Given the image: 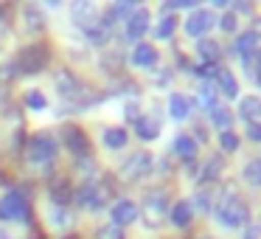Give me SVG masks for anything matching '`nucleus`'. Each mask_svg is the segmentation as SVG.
Instances as JSON below:
<instances>
[{"label":"nucleus","instance_id":"0eeeda50","mask_svg":"<svg viewBox=\"0 0 261 239\" xmlns=\"http://www.w3.org/2000/svg\"><path fill=\"white\" fill-rule=\"evenodd\" d=\"M54 87H57L59 99H65V102H82V82L76 79L70 70H57V76H54Z\"/></svg>","mask_w":261,"mask_h":239},{"label":"nucleus","instance_id":"4468645a","mask_svg":"<svg viewBox=\"0 0 261 239\" xmlns=\"http://www.w3.org/2000/svg\"><path fill=\"white\" fill-rule=\"evenodd\" d=\"M48 225L54 231H70L73 228V214L68 208H62V205H51L48 208Z\"/></svg>","mask_w":261,"mask_h":239},{"label":"nucleus","instance_id":"a19ab883","mask_svg":"<svg viewBox=\"0 0 261 239\" xmlns=\"http://www.w3.org/2000/svg\"><path fill=\"white\" fill-rule=\"evenodd\" d=\"M244 239H258V231H255V228H250L247 236H244Z\"/></svg>","mask_w":261,"mask_h":239},{"label":"nucleus","instance_id":"20e7f679","mask_svg":"<svg viewBox=\"0 0 261 239\" xmlns=\"http://www.w3.org/2000/svg\"><path fill=\"white\" fill-rule=\"evenodd\" d=\"M169 214V194L163 188L158 192H149L143 200V225L146 228H160V222Z\"/></svg>","mask_w":261,"mask_h":239},{"label":"nucleus","instance_id":"2f4dec72","mask_svg":"<svg viewBox=\"0 0 261 239\" xmlns=\"http://www.w3.org/2000/svg\"><path fill=\"white\" fill-rule=\"evenodd\" d=\"M174 26H177V20L171 17V14H166V17L158 23V29H154V34H158L160 40H169V37L174 34Z\"/></svg>","mask_w":261,"mask_h":239},{"label":"nucleus","instance_id":"dca6fc26","mask_svg":"<svg viewBox=\"0 0 261 239\" xmlns=\"http://www.w3.org/2000/svg\"><path fill=\"white\" fill-rule=\"evenodd\" d=\"M132 62H135L138 68H152V65L158 62V48H152L149 42H138V45L132 48Z\"/></svg>","mask_w":261,"mask_h":239},{"label":"nucleus","instance_id":"1a4fd4ad","mask_svg":"<svg viewBox=\"0 0 261 239\" xmlns=\"http://www.w3.org/2000/svg\"><path fill=\"white\" fill-rule=\"evenodd\" d=\"M214 23H216L214 12H208V9H194L186 20V34L188 37H205L214 29Z\"/></svg>","mask_w":261,"mask_h":239},{"label":"nucleus","instance_id":"f8f14e48","mask_svg":"<svg viewBox=\"0 0 261 239\" xmlns=\"http://www.w3.org/2000/svg\"><path fill=\"white\" fill-rule=\"evenodd\" d=\"M70 17H73V23L85 31V29H90V26H96L98 20H101V14H98V9L93 6V3H73Z\"/></svg>","mask_w":261,"mask_h":239},{"label":"nucleus","instance_id":"393cba45","mask_svg":"<svg viewBox=\"0 0 261 239\" xmlns=\"http://www.w3.org/2000/svg\"><path fill=\"white\" fill-rule=\"evenodd\" d=\"M197 54H199V59H202V65H216V62H219V57H222L219 45H216L214 40H199Z\"/></svg>","mask_w":261,"mask_h":239},{"label":"nucleus","instance_id":"bb28decb","mask_svg":"<svg viewBox=\"0 0 261 239\" xmlns=\"http://www.w3.org/2000/svg\"><path fill=\"white\" fill-rule=\"evenodd\" d=\"M222 169H225V160L219 158V155H214V158L205 163V169L199 172V183H211V180H216V177L222 175Z\"/></svg>","mask_w":261,"mask_h":239},{"label":"nucleus","instance_id":"cd10ccee","mask_svg":"<svg viewBox=\"0 0 261 239\" xmlns=\"http://www.w3.org/2000/svg\"><path fill=\"white\" fill-rule=\"evenodd\" d=\"M211 121H214V124L219 127L222 132H225V130H230L233 115H230V110H227V107H219V104H214V107H211Z\"/></svg>","mask_w":261,"mask_h":239},{"label":"nucleus","instance_id":"ea45409f","mask_svg":"<svg viewBox=\"0 0 261 239\" xmlns=\"http://www.w3.org/2000/svg\"><path fill=\"white\" fill-rule=\"evenodd\" d=\"M236 12H247L250 14V3H236Z\"/></svg>","mask_w":261,"mask_h":239},{"label":"nucleus","instance_id":"c85d7f7f","mask_svg":"<svg viewBox=\"0 0 261 239\" xmlns=\"http://www.w3.org/2000/svg\"><path fill=\"white\" fill-rule=\"evenodd\" d=\"M23 102H25V107H29V110H45L48 107L45 93H42V90H25Z\"/></svg>","mask_w":261,"mask_h":239},{"label":"nucleus","instance_id":"c756f323","mask_svg":"<svg viewBox=\"0 0 261 239\" xmlns=\"http://www.w3.org/2000/svg\"><path fill=\"white\" fill-rule=\"evenodd\" d=\"M244 180L250 186H261V160H247V166H244Z\"/></svg>","mask_w":261,"mask_h":239},{"label":"nucleus","instance_id":"e433bc0d","mask_svg":"<svg viewBox=\"0 0 261 239\" xmlns=\"http://www.w3.org/2000/svg\"><path fill=\"white\" fill-rule=\"evenodd\" d=\"M166 9H194V0H171L166 3Z\"/></svg>","mask_w":261,"mask_h":239},{"label":"nucleus","instance_id":"473e14b6","mask_svg":"<svg viewBox=\"0 0 261 239\" xmlns=\"http://www.w3.org/2000/svg\"><path fill=\"white\" fill-rule=\"evenodd\" d=\"M96 239H124V228L107 222V225H101V228L96 231Z\"/></svg>","mask_w":261,"mask_h":239},{"label":"nucleus","instance_id":"72a5a7b5","mask_svg":"<svg viewBox=\"0 0 261 239\" xmlns=\"http://www.w3.org/2000/svg\"><path fill=\"white\" fill-rule=\"evenodd\" d=\"M219 147L225 149V152H236V149H239V135H236V132H230V130H225L219 135Z\"/></svg>","mask_w":261,"mask_h":239},{"label":"nucleus","instance_id":"a211bd4d","mask_svg":"<svg viewBox=\"0 0 261 239\" xmlns=\"http://www.w3.org/2000/svg\"><path fill=\"white\" fill-rule=\"evenodd\" d=\"M239 115H242L247 124H255L261 118V99L258 96H247L239 102Z\"/></svg>","mask_w":261,"mask_h":239},{"label":"nucleus","instance_id":"c9c22d12","mask_svg":"<svg viewBox=\"0 0 261 239\" xmlns=\"http://www.w3.org/2000/svg\"><path fill=\"white\" fill-rule=\"evenodd\" d=\"M214 99H216V93H214V90H211V87H208V85H205V87H202V90H199V104H202V107H208V110H211V107H214V104H216V102H214Z\"/></svg>","mask_w":261,"mask_h":239},{"label":"nucleus","instance_id":"9b49d317","mask_svg":"<svg viewBox=\"0 0 261 239\" xmlns=\"http://www.w3.org/2000/svg\"><path fill=\"white\" fill-rule=\"evenodd\" d=\"M146 31H149V9H135L132 17L126 20L124 37H126V40H132V42H138Z\"/></svg>","mask_w":261,"mask_h":239},{"label":"nucleus","instance_id":"aec40b11","mask_svg":"<svg viewBox=\"0 0 261 239\" xmlns=\"http://www.w3.org/2000/svg\"><path fill=\"white\" fill-rule=\"evenodd\" d=\"M23 23H25V31H29V34H40V31L45 29V17H42V12L37 6L23 9Z\"/></svg>","mask_w":261,"mask_h":239},{"label":"nucleus","instance_id":"2eb2a0df","mask_svg":"<svg viewBox=\"0 0 261 239\" xmlns=\"http://www.w3.org/2000/svg\"><path fill=\"white\" fill-rule=\"evenodd\" d=\"M135 132H138V138H141V141H154V138L160 135V121L152 118V115H138Z\"/></svg>","mask_w":261,"mask_h":239},{"label":"nucleus","instance_id":"7ed1b4c3","mask_svg":"<svg viewBox=\"0 0 261 239\" xmlns=\"http://www.w3.org/2000/svg\"><path fill=\"white\" fill-rule=\"evenodd\" d=\"M73 200L82 205L85 211H98L107 205L110 200V188L107 186H98L96 180H85L79 188L73 192Z\"/></svg>","mask_w":261,"mask_h":239},{"label":"nucleus","instance_id":"a878e982","mask_svg":"<svg viewBox=\"0 0 261 239\" xmlns=\"http://www.w3.org/2000/svg\"><path fill=\"white\" fill-rule=\"evenodd\" d=\"M216 82H219V90L225 93V99H236L239 96V85H236V79H233V74L227 68L216 70Z\"/></svg>","mask_w":261,"mask_h":239},{"label":"nucleus","instance_id":"6e6552de","mask_svg":"<svg viewBox=\"0 0 261 239\" xmlns=\"http://www.w3.org/2000/svg\"><path fill=\"white\" fill-rule=\"evenodd\" d=\"M152 155L149 152H135L129 160H124V166H121V177L124 180H141V177H146L149 172H152Z\"/></svg>","mask_w":261,"mask_h":239},{"label":"nucleus","instance_id":"6ab92c4d","mask_svg":"<svg viewBox=\"0 0 261 239\" xmlns=\"http://www.w3.org/2000/svg\"><path fill=\"white\" fill-rule=\"evenodd\" d=\"M171 222H174L177 228H188L191 225V217H194V208H191V203L188 200H180V203H174L171 205Z\"/></svg>","mask_w":261,"mask_h":239},{"label":"nucleus","instance_id":"79ce46f5","mask_svg":"<svg viewBox=\"0 0 261 239\" xmlns=\"http://www.w3.org/2000/svg\"><path fill=\"white\" fill-rule=\"evenodd\" d=\"M0 239H9V233H6V231H3V228H0Z\"/></svg>","mask_w":261,"mask_h":239},{"label":"nucleus","instance_id":"b1692460","mask_svg":"<svg viewBox=\"0 0 261 239\" xmlns=\"http://www.w3.org/2000/svg\"><path fill=\"white\" fill-rule=\"evenodd\" d=\"M126 141H129V135H126L124 127H107L104 130V147L107 149H124Z\"/></svg>","mask_w":261,"mask_h":239},{"label":"nucleus","instance_id":"7c9ffc66","mask_svg":"<svg viewBox=\"0 0 261 239\" xmlns=\"http://www.w3.org/2000/svg\"><path fill=\"white\" fill-rule=\"evenodd\" d=\"M51 197H54V205H62V208H68L70 203V188L68 183H59V186L51 188Z\"/></svg>","mask_w":261,"mask_h":239},{"label":"nucleus","instance_id":"5701e85b","mask_svg":"<svg viewBox=\"0 0 261 239\" xmlns=\"http://www.w3.org/2000/svg\"><path fill=\"white\" fill-rule=\"evenodd\" d=\"M174 152L180 155L186 163H191V160L197 158V141H194L191 135H177L174 138Z\"/></svg>","mask_w":261,"mask_h":239},{"label":"nucleus","instance_id":"f704fd0d","mask_svg":"<svg viewBox=\"0 0 261 239\" xmlns=\"http://www.w3.org/2000/svg\"><path fill=\"white\" fill-rule=\"evenodd\" d=\"M219 29H222V31H227V34H233V31H236V14H233V12L222 14V20H219Z\"/></svg>","mask_w":261,"mask_h":239},{"label":"nucleus","instance_id":"f257e3e1","mask_svg":"<svg viewBox=\"0 0 261 239\" xmlns=\"http://www.w3.org/2000/svg\"><path fill=\"white\" fill-rule=\"evenodd\" d=\"M216 220L225 228H242V225H247V220H250V208L242 203V197H239L236 192H227L225 197L219 200V205H216Z\"/></svg>","mask_w":261,"mask_h":239},{"label":"nucleus","instance_id":"4c0bfd02","mask_svg":"<svg viewBox=\"0 0 261 239\" xmlns=\"http://www.w3.org/2000/svg\"><path fill=\"white\" fill-rule=\"evenodd\" d=\"M247 138L261 141V124H247Z\"/></svg>","mask_w":261,"mask_h":239},{"label":"nucleus","instance_id":"412c9836","mask_svg":"<svg viewBox=\"0 0 261 239\" xmlns=\"http://www.w3.org/2000/svg\"><path fill=\"white\" fill-rule=\"evenodd\" d=\"M188 113H191V104H188V99L182 96V93H171L169 99V115L174 121H186Z\"/></svg>","mask_w":261,"mask_h":239},{"label":"nucleus","instance_id":"f03ea898","mask_svg":"<svg viewBox=\"0 0 261 239\" xmlns=\"http://www.w3.org/2000/svg\"><path fill=\"white\" fill-rule=\"evenodd\" d=\"M25 160L31 166H51L57 160V141L48 135H34L29 138V147H25Z\"/></svg>","mask_w":261,"mask_h":239},{"label":"nucleus","instance_id":"58836bf2","mask_svg":"<svg viewBox=\"0 0 261 239\" xmlns=\"http://www.w3.org/2000/svg\"><path fill=\"white\" fill-rule=\"evenodd\" d=\"M6 40H9V29H6L3 23H0V51L6 48Z\"/></svg>","mask_w":261,"mask_h":239},{"label":"nucleus","instance_id":"f3484780","mask_svg":"<svg viewBox=\"0 0 261 239\" xmlns=\"http://www.w3.org/2000/svg\"><path fill=\"white\" fill-rule=\"evenodd\" d=\"M258 45H261L258 31H244V34H239V40H236V51L242 54V59H250L255 51H258Z\"/></svg>","mask_w":261,"mask_h":239},{"label":"nucleus","instance_id":"39448f33","mask_svg":"<svg viewBox=\"0 0 261 239\" xmlns=\"http://www.w3.org/2000/svg\"><path fill=\"white\" fill-rule=\"evenodd\" d=\"M0 205L6 211V220H12V222H25L31 214L29 200H25V194L20 192V188H9V192L3 194V200H0Z\"/></svg>","mask_w":261,"mask_h":239},{"label":"nucleus","instance_id":"4be33fe9","mask_svg":"<svg viewBox=\"0 0 261 239\" xmlns=\"http://www.w3.org/2000/svg\"><path fill=\"white\" fill-rule=\"evenodd\" d=\"M110 31H113V29H110V26L104 23V20H98L96 26H90V29H85V37H87V40H90L96 48H104V45L110 42Z\"/></svg>","mask_w":261,"mask_h":239},{"label":"nucleus","instance_id":"ddd939ff","mask_svg":"<svg viewBox=\"0 0 261 239\" xmlns=\"http://www.w3.org/2000/svg\"><path fill=\"white\" fill-rule=\"evenodd\" d=\"M135 220H138V205L132 203V200H118V203L113 205V225L124 228Z\"/></svg>","mask_w":261,"mask_h":239},{"label":"nucleus","instance_id":"423d86ee","mask_svg":"<svg viewBox=\"0 0 261 239\" xmlns=\"http://www.w3.org/2000/svg\"><path fill=\"white\" fill-rule=\"evenodd\" d=\"M48 65V51L42 45H29L17 57V70L20 74H42Z\"/></svg>","mask_w":261,"mask_h":239},{"label":"nucleus","instance_id":"9d476101","mask_svg":"<svg viewBox=\"0 0 261 239\" xmlns=\"http://www.w3.org/2000/svg\"><path fill=\"white\" fill-rule=\"evenodd\" d=\"M62 138H65V144H68V149L76 155V160H87L90 158V141H87V135L79 130V127H65L62 130Z\"/></svg>","mask_w":261,"mask_h":239},{"label":"nucleus","instance_id":"37998d69","mask_svg":"<svg viewBox=\"0 0 261 239\" xmlns=\"http://www.w3.org/2000/svg\"><path fill=\"white\" fill-rule=\"evenodd\" d=\"M255 70H258V76H255V79H258V85H261V65H258V68H255Z\"/></svg>","mask_w":261,"mask_h":239}]
</instances>
